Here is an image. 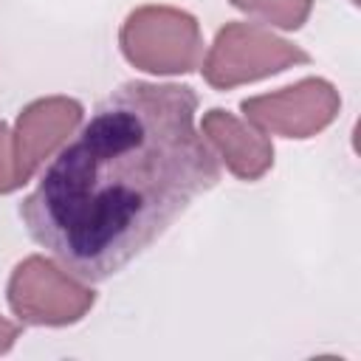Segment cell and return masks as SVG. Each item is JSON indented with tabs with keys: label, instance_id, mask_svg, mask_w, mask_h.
I'll list each match as a JSON object with an SVG mask.
<instances>
[{
	"label": "cell",
	"instance_id": "obj_11",
	"mask_svg": "<svg viewBox=\"0 0 361 361\" xmlns=\"http://www.w3.org/2000/svg\"><path fill=\"white\" fill-rule=\"evenodd\" d=\"M350 3H353V6H358V3H361V0H350Z\"/></svg>",
	"mask_w": 361,
	"mask_h": 361
},
{
	"label": "cell",
	"instance_id": "obj_9",
	"mask_svg": "<svg viewBox=\"0 0 361 361\" xmlns=\"http://www.w3.org/2000/svg\"><path fill=\"white\" fill-rule=\"evenodd\" d=\"M20 186H25V180L14 161V138H11V130L0 121V195L17 192Z\"/></svg>",
	"mask_w": 361,
	"mask_h": 361
},
{
	"label": "cell",
	"instance_id": "obj_5",
	"mask_svg": "<svg viewBox=\"0 0 361 361\" xmlns=\"http://www.w3.org/2000/svg\"><path fill=\"white\" fill-rule=\"evenodd\" d=\"M338 90L319 76H307L290 87L243 99L240 110L257 130L282 138H313L338 116Z\"/></svg>",
	"mask_w": 361,
	"mask_h": 361
},
{
	"label": "cell",
	"instance_id": "obj_7",
	"mask_svg": "<svg viewBox=\"0 0 361 361\" xmlns=\"http://www.w3.org/2000/svg\"><path fill=\"white\" fill-rule=\"evenodd\" d=\"M203 138L240 180H259L274 166V144L251 121L237 118L223 107H212L200 124Z\"/></svg>",
	"mask_w": 361,
	"mask_h": 361
},
{
	"label": "cell",
	"instance_id": "obj_10",
	"mask_svg": "<svg viewBox=\"0 0 361 361\" xmlns=\"http://www.w3.org/2000/svg\"><path fill=\"white\" fill-rule=\"evenodd\" d=\"M17 338H20V324H14V322H8V319L0 316V355L8 353Z\"/></svg>",
	"mask_w": 361,
	"mask_h": 361
},
{
	"label": "cell",
	"instance_id": "obj_2",
	"mask_svg": "<svg viewBox=\"0 0 361 361\" xmlns=\"http://www.w3.org/2000/svg\"><path fill=\"white\" fill-rule=\"evenodd\" d=\"M121 54L130 65L158 76L192 73L200 65V23L175 6H138L118 31Z\"/></svg>",
	"mask_w": 361,
	"mask_h": 361
},
{
	"label": "cell",
	"instance_id": "obj_6",
	"mask_svg": "<svg viewBox=\"0 0 361 361\" xmlns=\"http://www.w3.org/2000/svg\"><path fill=\"white\" fill-rule=\"evenodd\" d=\"M82 116H85L82 104L71 96H45L20 110L11 138H14V161L25 183L76 133Z\"/></svg>",
	"mask_w": 361,
	"mask_h": 361
},
{
	"label": "cell",
	"instance_id": "obj_4",
	"mask_svg": "<svg viewBox=\"0 0 361 361\" xmlns=\"http://www.w3.org/2000/svg\"><path fill=\"white\" fill-rule=\"evenodd\" d=\"M8 307L23 324L68 327L96 305V290L45 257H25L8 276Z\"/></svg>",
	"mask_w": 361,
	"mask_h": 361
},
{
	"label": "cell",
	"instance_id": "obj_3",
	"mask_svg": "<svg viewBox=\"0 0 361 361\" xmlns=\"http://www.w3.org/2000/svg\"><path fill=\"white\" fill-rule=\"evenodd\" d=\"M307 62V51L259 23H226L203 59V79L214 90H231Z\"/></svg>",
	"mask_w": 361,
	"mask_h": 361
},
{
	"label": "cell",
	"instance_id": "obj_1",
	"mask_svg": "<svg viewBox=\"0 0 361 361\" xmlns=\"http://www.w3.org/2000/svg\"><path fill=\"white\" fill-rule=\"evenodd\" d=\"M195 110L189 85L116 87L20 203L28 237L87 285L124 271L220 180Z\"/></svg>",
	"mask_w": 361,
	"mask_h": 361
},
{
	"label": "cell",
	"instance_id": "obj_8",
	"mask_svg": "<svg viewBox=\"0 0 361 361\" xmlns=\"http://www.w3.org/2000/svg\"><path fill=\"white\" fill-rule=\"evenodd\" d=\"M231 6L285 31L302 28L313 11V0H231Z\"/></svg>",
	"mask_w": 361,
	"mask_h": 361
}]
</instances>
